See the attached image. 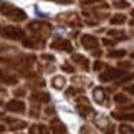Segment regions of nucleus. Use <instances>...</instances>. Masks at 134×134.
I'll use <instances>...</instances> for the list:
<instances>
[{
	"mask_svg": "<svg viewBox=\"0 0 134 134\" xmlns=\"http://www.w3.org/2000/svg\"><path fill=\"white\" fill-rule=\"evenodd\" d=\"M3 13L10 20H15V22H22V20L27 18V13L22 8H17V7H8V10H3Z\"/></svg>",
	"mask_w": 134,
	"mask_h": 134,
	"instance_id": "f257e3e1",
	"label": "nucleus"
},
{
	"mask_svg": "<svg viewBox=\"0 0 134 134\" xmlns=\"http://www.w3.org/2000/svg\"><path fill=\"white\" fill-rule=\"evenodd\" d=\"M3 37L12 38V40H22L25 37V33L18 27H3Z\"/></svg>",
	"mask_w": 134,
	"mask_h": 134,
	"instance_id": "f03ea898",
	"label": "nucleus"
},
{
	"mask_svg": "<svg viewBox=\"0 0 134 134\" xmlns=\"http://www.w3.org/2000/svg\"><path fill=\"white\" fill-rule=\"evenodd\" d=\"M121 75H124L121 70H114V68H108L103 75H99L101 81H111V80H118Z\"/></svg>",
	"mask_w": 134,
	"mask_h": 134,
	"instance_id": "7ed1b4c3",
	"label": "nucleus"
},
{
	"mask_svg": "<svg viewBox=\"0 0 134 134\" xmlns=\"http://www.w3.org/2000/svg\"><path fill=\"white\" fill-rule=\"evenodd\" d=\"M81 45L88 50H94V48H98V40L93 35H83L81 37Z\"/></svg>",
	"mask_w": 134,
	"mask_h": 134,
	"instance_id": "20e7f679",
	"label": "nucleus"
},
{
	"mask_svg": "<svg viewBox=\"0 0 134 134\" xmlns=\"http://www.w3.org/2000/svg\"><path fill=\"white\" fill-rule=\"evenodd\" d=\"M7 109L13 111V113H23L25 111V103L20 99H12L7 103Z\"/></svg>",
	"mask_w": 134,
	"mask_h": 134,
	"instance_id": "39448f33",
	"label": "nucleus"
},
{
	"mask_svg": "<svg viewBox=\"0 0 134 134\" xmlns=\"http://www.w3.org/2000/svg\"><path fill=\"white\" fill-rule=\"evenodd\" d=\"M51 48L55 50H63V51H71V43L68 40H55L51 43Z\"/></svg>",
	"mask_w": 134,
	"mask_h": 134,
	"instance_id": "423d86ee",
	"label": "nucleus"
},
{
	"mask_svg": "<svg viewBox=\"0 0 134 134\" xmlns=\"http://www.w3.org/2000/svg\"><path fill=\"white\" fill-rule=\"evenodd\" d=\"M32 99L37 101V103H48L50 101V94L48 93H33Z\"/></svg>",
	"mask_w": 134,
	"mask_h": 134,
	"instance_id": "0eeeda50",
	"label": "nucleus"
},
{
	"mask_svg": "<svg viewBox=\"0 0 134 134\" xmlns=\"http://www.w3.org/2000/svg\"><path fill=\"white\" fill-rule=\"evenodd\" d=\"M93 98H94L96 103L103 104V103H104V91H103V88H96L94 91H93Z\"/></svg>",
	"mask_w": 134,
	"mask_h": 134,
	"instance_id": "6e6552de",
	"label": "nucleus"
},
{
	"mask_svg": "<svg viewBox=\"0 0 134 134\" xmlns=\"http://www.w3.org/2000/svg\"><path fill=\"white\" fill-rule=\"evenodd\" d=\"M53 134H66V127H65V124H61L58 119L53 121Z\"/></svg>",
	"mask_w": 134,
	"mask_h": 134,
	"instance_id": "1a4fd4ad",
	"label": "nucleus"
},
{
	"mask_svg": "<svg viewBox=\"0 0 134 134\" xmlns=\"http://www.w3.org/2000/svg\"><path fill=\"white\" fill-rule=\"evenodd\" d=\"M113 118L121 121H134V113H127V114H121V113H113Z\"/></svg>",
	"mask_w": 134,
	"mask_h": 134,
	"instance_id": "9d476101",
	"label": "nucleus"
},
{
	"mask_svg": "<svg viewBox=\"0 0 134 134\" xmlns=\"http://www.w3.org/2000/svg\"><path fill=\"white\" fill-rule=\"evenodd\" d=\"M65 83H66V80L63 78V76H55L53 81H51V85H53L56 90H61V88L65 86Z\"/></svg>",
	"mask_w": 134,
	"mask_h": 134,
	"instance_id": "9b49d317",
	"label": "nucleus"
},
{
	"mask_svg": "<svg viewBox=\"0 0 134 134\" xmlns=\"http://www.w3.org/2000/svg\"><path fill=\"white\" fill-rule=\"evenodd\" d=\"M124 22H126V17L122 13H118V15H113V17H111V23L113 25H121Z\"/></svg>",
	"mask_w": 134,
	"mask_h": 134,
	"instance_id": "f8f14e48",
	"label": "nucleus"
},
{
	"mask_svg": "<svg viewBox=\"0 0 134 134\" xmlns=\"http://www.w3.org/2000/svg\"><path fill=\"white\" fill-rule=\"evenodd\" d=\"M30 134H48L45 126H32L30 127Z\"/></svg>",
	"mask_w": 134,
	"mask_h": 134,
	"instance_id": "ddd939ff",
	"label": "nucleus"
},
{
	"mask_svg": "<svg viewBox=\"0 0 134 134\" xmlns=\"http://www.w3.org/2000/svg\"><path fill=\"white\" fill-rule=\"evenodd\" d=\"M124 55H126L124 50H111L109 53H108V56H109V58H122Z\"/></svg>",
	"mask_w": 134,
	"mask_h": 134,
	"instance_id": "4468645a",
	"label": "nucleus"
},
{
	"mask_svg": "<svg viewBox=\"0 0 134 134\" xmlns=\"http://www.w3.org/2000/svg\"><path fill=\"white\" fill-rule=\"evenodd\" d=\"M73 60H76L81 66H83V68H88V63H86L88 60H86L85 56H81V55H73Z\"/></svg>",
	"mask_w": 134,
	"mask_h": 134,
	"instance_id": "2eb2a0df",
	"label": "nucleus"
},
{
	"mask_svg": "<svg viewBox=\"0 0 134 134\" xmlns=\"http://www.w3.org/2000/svg\"><path fill=\"white\" fill-rule=\"evenodd\" d=\"M129 80H134V73H131V75H127V73L121 75L119 78L116 80V83H124V81H129Z\"/></svg>",
	"mask_w": 134,
	"mask_h": 134,
	"instance_id": "dca6fc26",
	"label": "nucleus"
},
{
	"mask_svg": "<svg viewBox=\"0 0 134 134\" xmlns=\"http://www.w3.org/2000/svg\"><path fill=\"white\" fill-rule=\"evenodd\" d=\"M119 131H121V134H134V127L127 126V124H121Z\"/></svg>",
	"mask_w": 134,
	"mask_h": 134,
	"instance_id": "f3484780",
	"label": "nucleus"
},
{
	"mask_svg": "<svg viewBox=\"0 0 134 134\" xmlns=\"http://www.w3.org/2000/svg\"><path fill=\"white\" fill-rule=\"evenodd\" d=\"M109 35L113 38H119V40H124L126 37H124V33L122 32H118V30H109Z\"/></svg>",
	"mask_w": 134,
	"mask_h": 134,
	"instance_id": "a211bd4d",
	"label": "nucleus"
},
{
	"mask_svg": "<svg viewBox=\"0 0 134 134\" xmlns=\"http://www.w3.org/2000/svg\"><path fill=\"white\" fill-rule=\"evenodd\" d=\"M2 80H3V83H8V85H15L17 83V78L15 76H2Z\"/></svg>",
	"mask_w": 134,
	"mask_h": 134,
	"instance_id": "6ab92c4d",
	"label": "nucleus"
},
{
	"mask_svg": "<svg viewBox=\"0 0 134 134\" xmlns=\"http://www.w3.org/2000/svg\"><path fill=\"white\" fill-rule=\"evenodd\" d=\"M114 7L116 8H126V7H129V3L126 0H118V2H114Z\"/></svg>",
	"mask_w": 134,
	"mask_h": 134,
	"instance_id": "aec40b11",
	"label": "nucleus"
},
{
	"mask_svg": "<svg viewBox=\"0 0 134 134\" xmlns=\"http://www.w3.org/2000/svg\"><path fill=\"white\" fill-rule=\"evenodd\" d=\"M114 101L119 103V104H124V103L127 101V98H126L124 94H116V96H114Z\"/></svg>",
	"mask_w": 134,
	"mask_h": 134,
	"instance_id": "412c9836",
	"label": "nucleus"
},
{
	"mask_svg": "<svg viewBox=\"0 0 134 134\" xmlns=\"http://www.w3.org/2000/svg\"><path fill=\"white\" fill-rule=\"evenodd\" d=\"M61 68H63L65 71H70V73H73V71H75V68H73V66H70V65H63Z\"/></svg>",
	"mask_w": 134,
	"mask_h": 134,
	"instance_id": "4be33fe9",
	"label": "nucleus"
},
{
	"mask_svg": "<svg viewBox=\"0 0 134 134\" xmlns=\"http://www.w3.org/2000/svg\"><path fill=\"white\" fill-rule=\"evenodd\" d=\"M126 93H129V94H132V96H134V85L126 86Z\"/></svg>",
	"mask_w": 134,
	"mask_h": 134,
	"instance_id": "5701e85b",
	"label": "nucleus"
},
{
	"mask_svg": "<svg viewBox=\"0 0 134 134\" xmlns=\"http://www.w3.org/2000/svg\"><path fill=\"white\" fill-rule=\"evenodd\" d=\"M103 43H104V45H108V46H113V45H114L116 42H114V40H103Z\"/></svg>",
	"mask_w": 134,
	"mask_h": 134,
	"instance_id": "b1692460",
	"label": "nucleus"
},
{
	"mask_svg": "<svg viewBox=\"0 0 134 134\" xmlns=\"http://www.w3.org/2000/svg\"><path fill=\"white\" fill-rule=\"evenodd\" d=\"M103 68V63H101V61H96V63H94V70H101Z\"/></svg>",
	"mask_w": 134,
	"mask_h": 134,
	"instance_id": "393cba45",
	"label": "nucleus"
},
{
	"mask_svg": "<svg viewBox=\"0 0 134 134\" xmlns=\"http://www.w3.org/2000/svg\"><path fill=\"white\" fill-rule=\"evenodd\" d=\"M131 56H132V58H134V53H132V55H131Z\"/></svg>",
	"mask_w": 134,
	"mask_h": 134,
	"instance_id": "a878e982",
	"label": "nucleus"
}]
</instances>
